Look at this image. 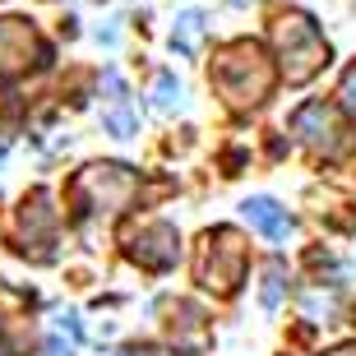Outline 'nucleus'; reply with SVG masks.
<instances>
[{
  "label": "nucleus",
  "mask_w": 356,
  "mask_h": 356,
  "mask_svg": "<svg viewBox=\"0 0 356 356\" xmlns=\"http://www.w3.org/2000/svg\"><path fill=\"white\" fill-rule=\"evenodd\" d=\"M227 5H254V0H227Z\"/></svg>",
  "instance_id": "obj_18"
},
{
  "label": "nucleus",
  "mask_w": 356,
  "mask_h": 356,
  "mask_svg": "<svg viewBox=\"0 0 356 356\" xmlns=\"http://www.w3.org/2000/svg\"><path fill=\"white\" fill-rule=\"evenodd\" d=\"M291 134H296L305 148L324 153V158H338V153H343V120H338V106L305 102L301 111L291 116Z\"/></svg>",
  "instance_id": "obj_8"
},
{
  "label": "nucleus",
  "mask_w": 356,
  "mask_h": 356,
  "mask_svg": "<svg viewBox=\"0 0 356 356\" xmlns=\"http://www.w3.org/2000/svg\"><path fill=\"white\" fill-rule=\"evenodd\" d=\"M245 264H250V241L236 227H213L199 236L195 250V282L213 296H232L245 282Z\"/></svg>",
  "instance_id": "obj_3"
},
{
  "label": "nucleus",
  "mask_w": 356,
  "mask_h": 356,
  "mask_svg": "<svg viewBox=\"0 0 356 356\" xmlns=\"http://www.w3.org/2000/svg\"><path fill=\"white\" fill-rule=\"evenodd\" d=\"M125 254H130L139 268H153V273H167L176 264V254H181V236H176L172 222H158V218H148L139 222L134 232H125Z\"/></svg>",
  "instance_id": "obj_6"
},
{
  "label": "nucleus",
  "mask_w": 356,
  "mask_h": 356,
  "mask_svg": "<svg viewBox=\"0 0 356 356\" xmlns=\"http://www.w3.org/2000/svg\"><path fill=\"white\" fill-rule=\"evenodd\" d=\"M245 209V222L259 232V236H268V241H287L291 232H296V222H291V213L277 204V199H268V195H259V199H245L241 204Z\"/></svg>",
  "instance_id": "obj_10"
},
{
  "label": "nucleus",
  "mask_w": 356,
  "mask_h": 356,
  "mask_svg": "<svg viewBox=\"0 0 356 356\" xmlns=\"http://www.w3.org/2000/svg\"><path fill=\"white\" fill-rule=\"evenodd\" d=\"M139 195V172L125 162H88L70 181V204L79 222H111L134 204Z\"/></svg>",
  "instance_id": "obj_2"
},
{
  "label": "nucleus",
  "mask_w": 356,
  "mask_h": 356,
  "mask_svg": "<svg viewBox=\"0 0 356 356\" xmlns=\"http://www.w3.org/2000/svg\"><path fill=\"white\" fill-rule=\"evenodd\" d=\"M116 356H158V347H120Z\"/></svg>",
  "instance_id": "obj_16"
},
{
  "label": "nucleus",
  "mask_w": 356,
  "mask_h": 356,
  "mask_svg": "<svg viewBox=\"0 0 356 356\" xmlns=\"http://www.w3.org/2000/svg\"><path fill=\"white\" fill-rule=\"evenodd\" d=\"M79 315L74 310H60V315H51V324H47V356H79Z\"/></svg>",
  "instance_id": "obj_11"
},
{
  "label": "nucleus",
  "mask_w": 356,
  "mask_h": 356,
  "mask_svg": "<svg viewBox=\"0 0 356 356\" xmlns=\"http://www.w3.org/2000/svg\"><path fill=\"white\" fill-rule=\"evenodd\" d=\"M204 38H209V19H204V10H185V14H176L172 47H176L181 56H199V51H204Z\"/></svg>",
  "instance_id": "obj_12"
},
{
  "label": "nucleus",
  "mask_w": 356,
  "mask_h": 356,
  "mask_svg": "<svg viewBox=\"0 0 356 356\" xmlns=\"http://www.w3.org/2000/svg\"><path fill=\"white\" fill-rule=\"evenodd\" d=\"M333 356H356V347H338V352H333Z\"/></svg>",
  "instance_id": "obj_17"
},
{
  "label": "nucleus",
  "mask_w": 356,
  "mask_h": 356,
  "mask_svg": "<svg viewBox=\"0 0 356 356\" xmlns=\"http://www.w3.org/2000/svg\"><path fill=\"white\" fill-rule=\"evenodd\" d=\"M282 287H287V282H282V264H268L264 268V287H259V301H264V310H277V305H282Z\"/></svg>",
  "instance_id": "obj_14"
},
{
  "label": "nucleus",
  "mask_w": 356,
  "mask_h": 356,
  "mask_svg": "<svg viewBox=\"0 0 356 356\" xmlns=\"http://www.w3.org/2000/svg\"><path fill=\"white\" fill-rule=\"evenodd\" d=\"M0 356H10V347H5V338H0Z\"/></svg>",
  "instance_id": "obj_19"
},
{
  "label": "nucleus",
  "mask_w": 356,
  "mask_h": 356,
  "mask_svg": "<svg viewBox=\"0 0 356 356\" xmlns=\"http://www.w3.org/2000/svg\"><path fill=\"white\" fill-rule=\"evenodd\" d=\"M338 106L356 116V65H352V70L343 74V88H338Z\"/></svg>",
  "instance_id": "obj_15"
},
{
  "label": "nucleus",
  "mask_w": 356,
  "mask_h": 356,
  "mask_svg": "<svg viewBox=\"0 0 356 356\" xmlns=\"http://www.w3.org/2000/svg\"><path fill=\"white\" fill-rule=\"evenodd\" d=\"M273 65L264 60V47L259 42H232V47H222V51L213 56L209 65V83L218 88V97H222L232 111H250V106H259L273 92Z\"/></svg>",
  "instance_id": "obj_1"
},
{
  "label": "nucleus",
  "mask_w": 356,
  "mask_h": 356,
  "mask_svg": "<svg viewBox=\"0 0 356 356\" xmlns=\"http://www.w3.org/2000/svg\"><path fill=\"white\" fill-rule=\"evenodd\" d=\"M56 245V209L47 190H33V195L19 204V250L33 254V259H51Z\"/></svg>",
  "instance_id": "obj_7"
},
{
  "label": "nucleus",
  "mask_w": 356,
  "mask_h": 356,
  "mask_svg": "<svg viewBox=\"0 0 356 356\" xmlns=\"http://www.w3.org/2000/svg\"><path fill=\"white\" fill-rule=\"evenodd\" d=\"M176 106H181V83H176L172 70H162L158 79H153V111L167 116V111H176Z\"/></svg>",
  "instance_id": "obj_13"
},
{
  "label": "nucleus",
  "mask_w": 356,
  "mask_h": 356,
  "mask_svg": "<svg viewBox=\"0 0 356 356\" xmlns=\"http://www.w3.org/2000/svg\"><path fill=\"white\" fill-rule=\"evenodd\" d=\"M47 60H51V51L28 19H0V79H19Z\"/></svg>",
  "instance_id": "obj_5"
},
{
  "label": "nucleus",
  "mask_w": 356,
  "mask_h": 356,
  "mask_svg": "<svg viewBox=\"0 0 356 356\" xmlns=\"http://www.w3.org/2000/svg\"><path fill=\"white\" fill-rule=\"evenodd\" d=\"M102 130L111 134V139H134L139 134V111H134L130 102V88H125V79H120L116 70H106L102 74Z\"/></svg>",
  "instance_id": "obj_9"
},
{
  "label": "nucleus",
  "mask_w": 356,
  "mask_h": 356,
  "mask_svg": "<svg viewBox=\"0 0 356 356\" xmlns=\"http://www.w3.org/2000/svg\"><path fill=\"white\" fill-rule=\"evenodd\" d=\"M273 47H277V70L287 83L315 79L329 65V42L310 14H282L273 24Z\"/></svg>",
  "instance_id": "obj_4"
}]
</instances>
